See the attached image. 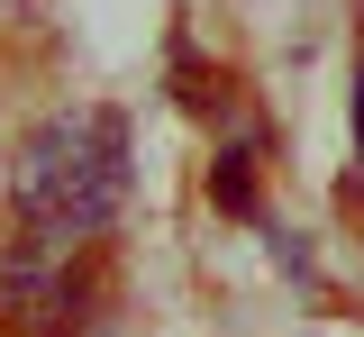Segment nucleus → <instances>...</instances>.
Instances as JSON below:
<instances>
[{"label":"nucleus","instance_id":"2","mask_svg":"<svg viewBox=\"0 0 364 337\" xmlns=\"http://www.w3.org/2000/svg\"><path fill=\"white\" fill-rule=\"evenodd\" d=\"M0 310H9L18 328H37V337H64L73 319H82L73 246H64V237H37V228H18V246L0 255Z\"/></svg>","mask_w":364,"mask_h":337},{"label":"nucleus","instance_id":"4","mask_svg":"<svg viewBox=\"0 0 364 337\" xmlns=\"http://www.w3.org/2000/svg\"><path fill=\"white\" fill-rule=\"evenodd\" d=\"M355 137H364V73H355Z\"/></svg>","mask_w":364,"mask_h":337},{"label":"nucleus","instance_id":"1","mask_svg":"<svg viewBox=\"0 0 364 337\" xmlns=\"http://www.w3.org/2000/svg\"><path fill=\"white\" fill-rule=\"evenodd\" d=\"M119 200H128V119H119V109L73 100V109H55V119L28 128L18 164H9V210H18V228L82 246V237H100V228L119 219Z\"/></svg>","mask_w":364,"mask_h":337},{"label":"nucleus","instance_id":"3","mask_svg":"<svg viewBox=\"0 0 364 337\" xmlns=\"http://www.w3.org/2000/svg\"><path fill=\"white\" fill-rule=\"evenodd\" d=\"M210 192H219L228 210H246V200H255V173H246V155H228L219 173H210Z\"/></svg>","mask_w":364,"mask_h":337}]
</instances>
